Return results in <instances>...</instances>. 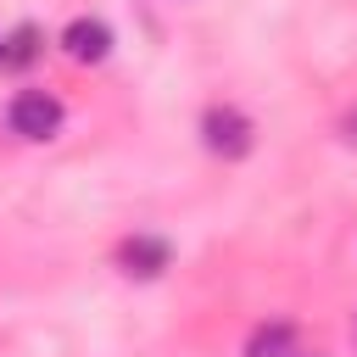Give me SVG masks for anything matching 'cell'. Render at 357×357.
Here are the masks:
<instances>
[{
  "label": "cell",
  "mask_w": 357,
  "mask_h": 357,
  "mask_svg": "<svg viewBox=\"0 0 357 357\" xmlns=\"http://www.w3.org/2000/svg\"><path fill=\"white\" fill-rule=\"evenodd\" d=\"M39 56V28L33 22H22V28H11V39H6V50H0V61L6 67H28Z\"/></svg>",
  "instance_id": "cell-6"
},
{
  "label": "cell",
  "mask_w": 357,
  "mask_h": 357,
  "mask_svg": "<svg viewBox=\"0 0 357 357\" xmlns=\"http://www.w3.org/2000/svg\"><path fill=\"white\" fill-rule=\"evenodd\" d=\"M290 357H318V351H290Z\"/></svg>",
  "instance_id": "cell-8"
},
{
  "label": "cell",
  "mask_w": 357,
  "mask_h": 357,
  "mask_svg": "<svg viewBox=\"0 0 357 357\" xmlns=\"http://www.w3.org/2000/svg\"><path fill=\"white\" fill-rule=\"evenodd\" d=\"M290 346H296V329H290L284 318H273V324H262V329L251 335L245 357H290Z\"/></svg>",
  "instance_id": "cell-5"
},
{
  "label": "cell",
  "mask_w": 357,
  "mask_h": 357,
  "mask_svg": "<svg viewBox=\"0 0 357 357\" xmlns=\"http://www.w3.org/2000/svg\"><path fill=\"white\" fill-rule=\"evenodd\" d=\"M346 139H351V145H357V112H351V117H346Z\"/></svg>",
  "instance_id": "cell-7"
},
{
  "label": "cell",
  "mask_w": 357,
  "mask_h": 357,
  "mask_svg": "<svg viewBox=\"0 0 357 357\" xmlns=\"http://www.w3.org/2000/svg\"><path fill=\"white\" fill-rule=\"evenodd\" d=\"M0 50H6V39H0Z\"/></svg>",
  "instance_id": "cell-10"
},
{
  "label": "cell",
  "mask_w": 357,
  "mask_h": 357,
  "mask_svg": "<svg viewBox=\"0 0 357 357\" xmlns=\"http://www.w3.org/2000/svg\"><path fill=\"white\" fill-rule=\"evenodd\" d=\"M61 100L50 95V89H22V95H11V106H6V123H11V134H22V139H56L61 134Z\"/></svg>",
  "instance_id": "cell-1"
},
{
  "label": "cell",
  "mask_w": 357,
  "mask_h": 357,
  "mask_svg": "<svg viewBox=\"0 0 357 357\" xmlns=\"http://www.w3.org/2000/svg\"><path fill=\"white\" fill-rule=\"evenodd\" d=\"M351 335H357V318H351Z\"/></svg>",
  "instance_id": "cell-9"
},
{
  "label": "cell",
  "mask_w": 357,
  "mask_h": 357,
  "mask_svg": "<svg viewBox=\"0 0 357 357\" xmlns=\"http://www.w3.org/2000/svg\"><path fill=\"white\" fill-rule=\"evenodd\" d=\"M117 262H123L128 279H156V273L167 268V240H156V234H134V240H123Z\"/></svg>",
  "instance_id": "cell-4"
},
{
  "label": "cell",
  "mask_w": 357,
  "mask_h": 357,
  "mask_svg": "<svg viewBox=\"0 0 357 357\" xmlns=\"http://www.w3.org/2000/svg\"><path fill=\"white\" fill-rule=\"evenodd\" d=\"M201 139H206V151H212V156L240 162V156H251L257 128H251V117H245V112H234V106H212V112L201 117Z\"/></svg>",
  "instance_id": "cell-2"
},
{
  "label": "cell",
  "mask_w": 357,
  "mask_h": 357,
  "mask_svg": "<svg viewBox=\"0 0 357 357\" xmlns=\"http://www.w3.org/2000/svg\"><path fill=\"white\" fill-rule=\"evenodd\" d=\"M61 50H67V61L95 67V61L112 56V28H106L100 17H73V22L61 28Z\"/></svg>",
  "instance_id": "cell-3"
}]
</instances>
